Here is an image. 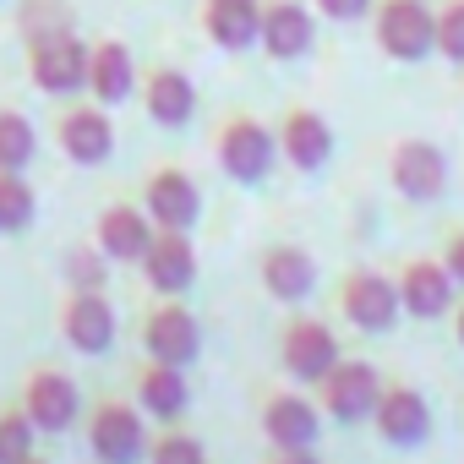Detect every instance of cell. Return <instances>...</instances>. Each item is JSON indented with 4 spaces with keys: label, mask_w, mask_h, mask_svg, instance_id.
<instances>
[{
    "label": "cell",
    "mask_w": 464,
    "mask_h": 464,
    "mask_svg": "<svg viewBox=\"0 0 464 464\" xmlns=\"http://www.w3.org/2000/svg\"><path fill=\"white\" fill-rule=\"evenodd\" d=\"M312 12L328 23H361L372 12V0H312Z\"/></svg>",
    "instance_id": "cell-32"
},
{
    "label": "cell",
    "mask_w": 464,
    "mask_h": 464,
    "mask_svg": "<svg viewBox=\"0 0 464 464\" xmlns=\"http://www.w3.org/2000/svg\"><path fill=\"white\" fill-rule=\"evenodd\" d=\"M34 213H39V197L23 180V169H0V236H23Z\"/></svg>",
    "instance_id": "cell-26"
},
{
    "label": "cell",
    "mask_w": 464,
    "mask_h": 464,
    "mask_svg": "<svg viewBox=\"0 0 464 464\" xmlns=\"http://www.w3.org/2000/svg\"><path fill=\"white\" fill-rule=\"evenodd\" d=\"M388 180H393V191H399L404 202L426 208V202H437V197L448 191V159H442L437 142L404 137V142H393V153H388Z\"/></svg>",
    "instance_id": "cell-11"
},
{
    "label": "cell",
    "mask_w": 464,
    "mask_h": 464,
    "mask_svg": "<svg viewBox=\"0 0 464 464\" xmlns=\"http://www.w3.org/2000/svg\"><path fill=\"white\" fill-rule=\"evenodd\" d=\"M202 28L224 55H246V50H257L263 6L257 0H202Z\"/></svg>",
    "instance_id": "cell-25"
},
{
    "label": "cell",
    "mask_w": 464,
    "mask_h": 464,
    "mask_svg": "<svg viewBox=\"0 0 464 464\" xmlns=\"http://www.w3.org/2000/svg\"><path fill=\"white\" fill-rule=\"evenodd\" d=\"M377 399H382V372H377L372 361H361V355H339L334 372L317 382V404H323V415L339 420V426L372 420Z\"/></svg>",
    "instance_id": "cell-5"
},
{
    "label": "cell",
    "mask_w": 464,
    "mask_h": 464,
    "mask_svg": "<svg viewBox=\"0 0 464 464\" xmlns=\"http://www.w3.org/2000/svg\"><path fill=\"white\" fill-rule=\"evenodd\" d=\"M17 464H50V459H44V453H28V459H17Z\"/></svg>",
    "instance_id": "cell-36"
},
{
    "label": "cell",
    "mask_w": 464,
    "mask_h": 464,
    "mask_svg": "<svg viewBox=\"0 0 464 464\" xmlns=\"http://www.w3.org/2000/svg\"><path fill=\"white\" fill-rule=\"evenodd\" d=\"M279 159H290V169H301V175H317L334 159V126L317 110H306V104L285 110V121H279Z\"/></svg>",
    "instance_id": "cell-21"
},
{
    "label": "cell",
    "mask_w": 464,
    "mask_h": 464,
    "mask_svg": "<svg viewBox=\"0 0 464 464\" xmlns=\"http://www.w3.org/2000/svg\"><path fill=\"white\" fill-rule=\"evenodd\" d=\"M39 153V131L28 115L17 110H0V169H28Z\"/></svg>",
    "instance_id": "cell-27"
},
{
    "label": "cell",
    "mask_w": 464,
    "mask_h": 464,
    "mask_svg": "<svg viewBox=\"0 0 464 464\" xmlns=\"http://www.w3.org/2000/svg\"><path fill=\"white\" fill-rule=\"evenodd\" d=\"M131 399H137V410L153 426H175L191 410V377H186V366H169V361H148L142 355V366L131 372Z\"/></svg>",
    "instance_id": "cell-16"
},
{
    "label": "cell",
    "mask_w": 464,
    "mask_h": 464,
    "mask_svg": "<svg viewBox=\"0 0 464 464\" xmlns=\"http://www.w3.org/2000/svg\"><path fill=\"white\" fill-rule=\"evenodd\" d=\"M393 285H399L404 317H415V323H437V317H448L453 301H459V285H453V274L442 268V257H410V263L393 274Z\"/></svg>",
    "instance_id": "cell-14"
},
{
    "label": "cell",
    "mask_w": 464,
    "mask_h": 464,
    "mask_svg": "<svg viewBox=\"0 0 464 464\" xmlns=\"http://www.w3.org/2000/svg\"><path fill=\"white\" fill-rule=\"evenodd\" d=\"M142 110L153 126L164 131H180L191 115H197V82L180 72V66H153L142 77Z\"/></svg>",
    "instance_id": "cell-24"
},
{
    "label": "cell",
    "mask_w": 464,
    "mask_h": 464,
    "mask_svg": "<svg viewBox=\"0 0 464 464\" xmlns=\"http://www.w3.org/2000/svg\"><path fill=\"white\" fill-rule=\"evenodd\" d=\"M268 61H301L317 44V12L301 0H268L263 6V34H257Z\"/></svg>",
    "instance_id": "cell-20"
},
{
    "label": "cell",
    "mask_w": 464,
    "mask_h": 464,
    "mask_svg": "<svg viewBox=\"0 0 464 464\" xmlns=\"http://www.w3.org/2000/svg\"><path fill=\"white\" fill-rule=\"evenodd\" d=\"M55 142L72 164L82 169H99L110 153H115V121L104 104H72L61 121H55Z\"/></svg>",
    "instance_id": "cell-18"
},
{
    "label": "cell",
    "mask_w": 464,
    "mask_h": 464,
    "mask_svg": "<svg viewBox=\"0 0 464 464\" xmlns=\"http://www.w3.org/2000/svg\"><path fill=\"white\" fill-rule=\"evenodd\" d=\"M339 355H344V344H339V334L323 317H290L285 334H279V366L290 372V382L317 388L334 372Z\"/></svg>",
    "instance_id": "cell-8"
},
{
    "label": "cell",
    "mask_w": 464,
    "mask_h": 464,
    "mask_svg": "<svg viewBox=\"0 0 464 464\" xmlns=\"http://www.w3.org/2000/svg\"><path fill=\"white\" fill-rule=\"evenodd\" d=\"M137 339H142V355L148 361L197 366V355H202V317L180 295H153V306L142 312Z\"/></svg>",
    "instance_id": "cell-2"
},
{
    "label": "cell",
    "mask_w": 464,
    "mask_h": 464,
    "mask_svg": "<svg viewBox=\"0 0 464 464\" xmlns=\"http://www.w3.org/2000/svg\"><path fill=\"white\" fill-rule=\"evenodd\" d=\"M88 453L99 464H142L148 459V415L137 410V399H99L88 410Z\"/></svg>",
    "instance_id": "cell-3"
},
{
    "label": "cell",
    "mask_w": 464,
    "mask_h": 464,
    "mask_svg": "<svg viewBox=\"0 0 464 464\" xmlns=\"http://www.w3.org/2000/svg\"><path fill=\"white\" fill-rule=\"evenodd\" d=\"M137 88H142V82H137V55H131L121 39H99V44L88 50V93H93V104L115 110V104H126Z\"/></svg>",
    "instance_id": "cell-23"
},
{
    "label": "cell",
    "mask_w": 464,
    "mask_h": 464,
    "mask_svg": "<svg viewBox=\"0 0 464 464\" xmlns=\"http://www.w3.org/2000/svg\"><path fill=\"white\" fill-rule=\"evenodd\" d=\"M142 208H148L153 229H197V218H202V191H197V180H191L180 164H159V169H148V180H142Z\"/></svg>",
    "instance_id": "cell-13"
},
{
    "label": "cell",
    "mask_w": 464,
    "mask_h": 464,
    "mask_svg": "<svg viewBox=\"0 0 464 464\" xmlns=\"http://www.w3.org/2000/svg\"><path fill=\"white\" fill-rule=\"evenodd\" d=\"M257 285H263L274 301H285V306H301V301L317 290V257H312L306 246H290V241H279V246H268V252L257 257Z\"/></svg>",
    "instance_id": "cell-22"
},
{
    "label": "cell",
    "mask_w": 464,
    "mask_h": 464,
    "mask_svg": "<svg viewBox=\"0 0 464 464\" xmlns=\"http://www.w3.org/2000/svg\"><path fill=\"white\" fill-rule=\"evenodd\" d=\"M377 28V50L399 66H415L426 55H437V12L431 0H377L372 12Z\"/></svg>",
    "instance_id": "cell-4"
},
{
    "label": "cell",
    "mask_w": 464,
    "mask_h": 464,
    "mask_svg": "<svg viewBox=\"0 0 464 464\" xmlns=\"http://www.w3.org/2000/svg\"><path fill=\"white\" fill-rule=\"evenodd\" d=\"M148 464H208V448L197 431L175 420V426H159V437H148Z\"/></svg>",
    "instance_id": "cell-28"
},
{
    "label": "cell",
    "mask_w": 464,
    "mask_h": 464,
    "mask_svg": "<svg viewBox=\"0 0 464 464\" xmlns=\"http://www.w3.org/2000/svg\"><path fill=\"white\" fill-rule=\"evenodd\" d=\"M34 442H39V426L28 420V410H23V404L0 410V464H17V459L39 453Z\"/></svg>",
    "instance_id": "cell-29"
},
{
    "label": "cell",
    "mask_w": 464,
    "mask_h": 464,
    "mask_svg": "<svg viewBox=\"0 0 464 464\" xmlns=\"http://www.w3.org/2000/svg\"><path fill=\"white\" fill-rule=\"evenodd\" d=\"M115 301L110 290H66L61 301V339L77 355H104L115 344Z\"/></svg>",
    "instance_id": "cell-15"
},
{
    "label": "cell",
    "mask_w": 464,
    "mask_h": 464,
    "mask_svg": "<svg viewBox=\"0 0 464 464\" xmlns=\"http://www.w3.org/2000/svg\"><path fill=\"white\" fill-rule=\"evenodd\" d=\"M23 410H28V420H34L39 431L61 437V431H72V426L82 420V388H77V377L61 372V366H34L28 382H23Z\"/></svg>",
    "instance_id": "cell-9"
},
{
    "label": "cell",
    "mask_w": 464,
    "mask_h": 464,
    "mask_svg": "<svg viewBox=\"0 0 464 464\" xmlns=\"http://www.w3.org/2000/svg\"><path fill=\"white\" fill-rule=\"evenodd\" d=\"M148 241H153V218H148V208L142 202H110V208H99V218H93V246L121 268V263H142V252H148Z\"/></svg>",
    "instance_id": "cell-19"
},
{
    "label": "cell",
    "mask_w": 464,
    "mask_h": 464,
    "mask_svg": "<svg viewBox=\"0 0 464 464\" xmlns=\"http://www.w3.org/2000/svg\"><path fill=\"white\" fill-rule=\"evenodd\" d=\"M268 464H323V453L317 448H274Z\"/></svg>",
    "instance_id": "cell-34"
},
{
    "label": "cell",
    "mask_w": 464,
    "mask_h": 464,
    "mask_svg": "<svg viewBox=\"0 0 464 464\" xmlns=\"http://www.w3.org/2000/svg\"><path fill=\"white\" fill-rule=\"evenodd\" d=\"M448 323H453V339H459V350H464V295L453 301V312H448Z\"/></svg>",
    "instance_id": "cell-35"
},
{
    "label": "cell",
    "mask_w": 464,
    "mask_h": 464,
    "mask_svg": "<svg viewBox=\"0 0 464 464\" xmlns=\"http://www.w3.org/2000/svg\"><path fill=\"white\" fill-rule=\"evenodd\" d=\"M372 426H377V437H382L388 448H426L431 431H437V415H431V404H426L420 388H410V382H382V399H377V410H372Z\"/></svg>",
    "instance_id": "cell-12"
},
{
    "label": "cell",
    "mask_w": 464,
    "mask_h": 464,
    "mask_svg": "<svg viewBox=\"0 0 464 464\" xmlns=\"http://www.w3.org/2000/svg\"><path fill=\"white\" fill-rule=\"evenodd\" d=\"M110 268H115V263H110L93 241L66 252V285H72V290H110Z\"/></svg>",
    "instance_id": "cell-30"
},
{
    "label": "cell",
    "mask_w": 464,
    "mask_h": 464,
    "mask_svg": "<svg viewBox=\"0 0 464 464\" xmlns=\"http://www.w3.org/2000/svg\"><path fill=\"white\" fill-rule=\"evenodd\" d=\"M437 55L464 66V0H448L437 12Z\"/></svg>",
    "instance_id": "cell-31"
},
{
    "label": "cell",
    "mask_w": 464,
    "mask_h": 464,
    "mask_svg": "<svg viewBox=\"0 0 464 464\" xmlns=\"http://www.w3.org/2000/svg\"><path fill=\"white\" fill-rule=\"evenodd\" d=\"M323 404L306 399V393H290V388H268L257 399V426L268 437V448H317L323 437Z\"/></svg>",
    "instance_id": "cell-10"
},
{
    "label": "cell",
    "mask_w": 464,
    "mask_h": 464,
    "mask_svg": "<svg viewBox=\"0 0 464 464\" xmlns=\"http://www.w3.org/2000/svg\"><path fill=\"white\" fill-rule=\"evenodd\" d=\"M88 50L72 28H50V34H34V50H28V72L39 82V93L50 99H72L88 88Z\"/></svg>",
    "instance_id": "cell-6"
},
{
    "label": "cell",
    "mask_w": 464,
    "mask_h": 464,
    "mask_svg": "<svg viewBox=\"0 0 464 464\" xmlns=\"http://www.w3.org/2000/svg\"><path fill=\"white\" fill-rule=\"evenodd\" d=\"M339 317L361 334H393L404 306H399V285L393 274H377V268H350L339 279Z\"/></svg>",
    "instance_id": "cell-7"
},
{
    "label": "cell",
    "mask_w": 464,
    "mask_h": 464,
    "mask_svg": "<svg viewBox=\"0 0 464 464\" xmlns=\"http://www.w3.org/2000/svg\"><path fill=\"white\" fill-rule=\"evenodd\" d=\"M213 159L236 186H263L279 164V131L257 115H229L213 137Z\"/></svg>",
    "instance_id": "cell-1"
},
{
    "label": "cell",
    "mask_w": 464,
    "mask_h": 464,
    "mask_svg": "<svg viewBox=\"0 0 464 464\" xmlns=\"http://www.w3.org/2000/svg\"><path fill=\"white\" fill-rule=\"evenodd\" d=\"M142 285L153 295H186L197 285V246H191V229H153V241L142 252Z\"/></svg>",
    "instance_id": "cell-17"
},
{
    "label": "cell",
    "mask_w": 464,
    "mask_h": 464,
    "mask_svg": "<svg viewBox=\"0 0 464 464\" xmlns=\"http://www.w3.org/2000/svg\"><path fill=\"white\" fill-rule=\"evenodd\" d=\"M442 268L453 274L459 295H464V229H448V241H442Z\"/></svg>",
    "instance_id": "cell-33"
}]
</instances>
